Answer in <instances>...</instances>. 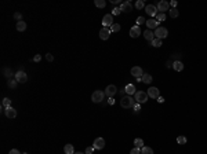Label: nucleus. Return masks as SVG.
<instances>
[{"label": "nucleus", "instance_id": "nucleus-15", "mask_svg": "<svg viewBox=\"0 0 207 154\" xmlns=\"http://www.w3.org/2000/svg\"><path fill=\"white\" fill-rule=\"evenodd\" d=\"M111 29L109 28H102L101 30H100V39L101 40H108V39L111 37Z\"/></svg>", "mask_w": 207, "mask_h": 154}, {"label": "nucleus", "instance_id": "nucleus-40", "mask_svg": "<svg viewBox=\"0 0 207 154\" xmlns=\"http://www.w3.org/2000/svg\"><path fill=\"white\" fill-rule=\"evenodd\" d=\"M120 12H122V11H120V8H119V7H116V8H113V10H112V15H119Z\"/></svg>", "mask_w": 207, "mask_h": 154}, {"label": "nucleus", "instance_id": "nucleus-43", "mask_svg": "<svg viewBox=\"0 0 207 154\" xmlns=\"http://www.w3.org/2000/svg\"><path fill=\"white\" fill-rule=\"evenodd\" d=\"M130 154H141V149H137V147H134V149L130 151Z\"/></svg>", "mask_w": 207, "mask_h": 154}, {"label": "nucleus", "instance_id": "nucleus-24", "mask_svg": "<svg viewBox=\"0 0 207 154\" xmlns=\"http://www.w3.org/2000/svg\"><path fill=\"white\" fill-rule=\"evenodd\" d=\"M152 80H153V77L151 75H148V73H144L142 75V83H145V84H151Z\"/></svg>", "mask_w": 207, "mask_h": 154}, {"label": "nucleus", "instance_id": "nucleus-1", "mask_svg": "<svg viewBox=\"0 0 207 154\" xmlns=\"http://www.w3.org/2000/svg\"><path fill=\"white\" fill-rule=\"evenodd\" d=\"M137 102H135V99L134 98H131L130 95L127 96H123L122 99H120V106L123 107V109H133V106L135 105Z\"/></svg>", "mask_w": 207, "mask_h": 154}, {"label": "nucleus", "instance_id": "nucleus-23", "mask_svg": "<svg viewBox=\"0 0 207 154\" xmlns=\"http://www.w3.org/2000/svg\"><path fill=\"white\" fill-rule=\"evenodd\" d=\"M64 154H75V147L70 143L65 144L64 147Z\"/></svg>", "mask_w": 207, "mask_h": 154}, {"label": "nucleus", "instance_id": "nucleus-33", "mask_svg": "<svg viewBox=\"0 0 207 154\" xmlns=\"http://www.w3.org/2000/svg\"><path fill=\"white\" fill-rule=\"evenodd\" d=\"M135 7H137L138 10H142V8H145L146 6H145V3H144L142 0H138L137 3H135Z\"/></svg>", "mask_w": 207, "mask_h": 154}, {"label": "nucleus", "instance_id": "nucleus-17", "mask_svg": "<svg viewBox=\"0 0 207 154\" xmlns=\"http://www.w3.org/2000/svg\"><path fill=\"white\" fill-rule=\"evenodd\" d=\"M146 26H148V29H156V28H159V22H158V19L156 18H151V19H148L146 21Z\"/></svg>", "mask_w": 207, "mask_h": 154}, {"label": "nucleus", "instance_id": "nucleus-42", "mask_svg": "<svg viewBox=\"0 0 207 154\" xmlns=\"http://www.w3.org/2000/svg\"><path fill=\"white\" fill-rule=\"evenodd\" d=\"M46 59H47L48 62H53V61H54L53 54H50V52H48V54H46Z\"/></svg>", "mask_w": 207, "mask_h": 154}, {"label": "nucleus", "instance_id": "nucleus-14", "mask_svg": "<svg viewBox=\"0 0 207 154\" xmlns=\"http://www.w3.org/2000/svg\"><path fill=\"white\" fill-rule=\"evenodd\" d=\"M119 8H120L122 12H131V10H133V4H131L130 1H123L122 4L119 6Z\"/></svg>", "mask_w": 207, "mask_h": 154}, {"label": "nucleus", "instance_id": "nucleus-39", "mask_svg": "<svg viewBox=\"0 0 207 154\" xmlns=\"http://www.w3.org/2000/svg\"><path fill=\"white\" fill-rule=\"evenodd\" d=\"M133 109H134V112L135 113H138L139 110H141V103H135V105L133 106Z\"/></svg>", "mask_w": 207, "mask_h": 154}, {"label": "nucleus", "instance_id": "nucleus-49", "mask_svg": "<svg viewBox=\"0 0 207 154\" xmlns=\"http://www.w3.org/2000/svg\"><path fill=\"white\" fill-rule=\"evenodd\" d=\"M75 154H84V153H82V151H76Z\"/></svg>", "mask_w": 207, "mask_h": 154}, {"label": "nucleus", "instance_id": "nucleus-50", "mask_svg": "<svg viewBox=\"0 0 207 154\" xmlns=\"http://www.w3.org/2000/svg\"><path fill=\"white\" fill-rule=\"evenodd\" d=\"M22 154H28V153H22Z\"/></svg>", "mask_w": 207, "mask_h": 154}, {"label": "nucleus", "instance_id": "nucleus-11", "mask_svg": "<svg viewBox=\"0 0 207 154\" xmlns=\"http://www.w3.org/2000/svg\"><path fill=\"white\" fill-rule=\"evenodd\" d=\"M104 92H105V95L108 96V98H112V96H113V95H115V94L117 92L116 85H113V84L108 85V87L105 88V91H104Z\"/></svg>", "mask_w": 207, "mask_h": 154}, {"label": "nucleus", "instance_id": "nucleus-44", "mask_svg": "<svg viewBox=\"0 0 207 154\" xmlns=\"http://www.w3.org/2000/svg\"><path fill=\"white\" fill-rule=\"evenodd\" d=\"M170 6L173 7V8H177V6H178V1H177V0H171V1H170Z\"/></svg>", "mask_w": 207, "mask_h": 154}, {"label": "nucleus", "instance_id": "nucleus-29", "mask_svg": "<svg viewBox=\"0 0 207 154\" xmlns=\"http://www.w3.org/2000/svg\"><path fill=\"white\" fill-rule=\"evenodd\" d=\"M162 44H163V40H160V39H155L151 43V46H152V47H156V48L162 47Z\"/></svg>", "mask_w": 207, "mask_h": 154}, {"label": "nucleus", "instance_id": "nucleus-46", "mask_svg": "<svg viewBox=\"0 0 207 154\" xmlns=\"http://www.w3.org/2000/svg\"><path fill=\"white\" fill-rule=\"evenodd\" d=\"M158 102H159V103H163V102H164V98H163V96H159V98H158Z\"/></svg>", "mask_w": 207, "mask_h": 154}, {"label": "nucleus", "instance_id": "nucleus-35", "mask_svg": "<svg viewBox=\"0 0 207 154\" xmlns=\"http://www.w3.org/2000/svg\"><path fill=\"white\" fill-rule=\"evenodd\" d=\"M178 15H180L178 10H177V8H171V10H170V17H171V18H177Z\"/></svg>", "mask_w": 207, "mask_h": 154}, {"label": "nucleus", "instance_id": "nucleus-45", "mask_svg": "<svg viewBox=\"0 0 207 154\" xmlns=\"http://www.w3.org/2000/svg\"><path fill=\"white\" fill-rule=\"evenodd\" d=\"M8 154H22V153H20V150H17V149H11Z\"/></svg>", "mask_w": 207, "mask_h": 154}, {"label": "nucleus", "instance_id": "nucleus-41", "mask_svg": "<svg viewBox=\"0 0 207 154\" xmlns=\"http://www.w3.org/2000/svg\"><path fill=\"white\" fill-rule=\"evenodd\" d=\"M42 61V55L40 54H36L35 57H33V62H40Z\"/></svg>", "mask_w": 207, "mask_h": 154}, {"label": "nucleus", "instance_id": "nucleus-12", "mask_svg": "<svg viewBox=\"0 0 207 154\" xmlns=\"http://www.w3.org/2000/svg\"><path fill=\"white\" fill-rule=\"evenodd\" d=\"M130 73H131V76H133V77H135V79H139V77H142V75H144V72H142V69H141V66H134V68H131Z\"/></svg>", "mask_w": 207, "mask_h": 154}, {"label": "nucleus", "instance_id": "nucleus-4", "mask_svg": "<svg viewBox=\"0 0 207 154\" xmlns=\"http://www.w3.org/2000/svg\"><path fill=\"white\" fill-rule=\"evenodd\" d=\"M104 98H105V92L104 91H94L93 95H91V101L94 103H101L104 101Z\"/></svg>", "mask_w": 207, "mask_h": 154}, {"label": "nucleus", "instance_id": "nucleus-34", "mask_svg": "<svg viewBox=\"0 0 207 154\" xmlns=\"http://www.w3.org/2000/svg\"><path fill=\"white\" fill-rule=\"evenodd\" d=\"M156 19H158V22H163L166 19V14H162V12H158V15H156Z\"/></svg>", "mask_w": 207, "mask_h": 154}, {"label": "nucleus", "instance_id": "nucleus-8", "mask_svg": "<svg viewBox=\"0 0 207 154\" xmlns=\"http://www.w3.org/2000/svg\"><path fill=\"white\" fill-rule=\"evenodd\" d=\"M145 11H146V14L148 15H151V18H156V15H158V7L153 4H148L146 7H145Z\"/></svg>", "mask_w": 207, "mask_h": 154}, {"label": "nucleus", "instance_id": "nucleus-2", "mask_svg": "<svg viewBox=\"0 0 207 154\" xmlns=\"http://www.w3.org/2000/svg\"><path fill=\"white\" fill-rule=\"evenodd\" d=\"M153 32H155V37H156V39H160V40H163V39H166L167 36H169V30H167L166 28H163V26L156 28Z\"/></svg>", "mask_w": 207, "mask_h": 154}, {"label": "nucleus", "instance_id": "nucleus-36", "mask_svg": "<svg viewBox=\"0 0 207 154\" xmlns=\"http://www.w3.org/2000/svg\"><path fill=\"white\" fill-rule=\"evenodd\" d=\"M135 23H137V26H139V25H142V23H146V21H145V18H144V17H138L137 21H135Z\"/></svg>", "mask_w": 207, "mask_h": 154}, {"label": "nucleus", "instance_id": "nucleus-18", "mask_svg": "<svg viewBox=\"0 0 207 154\" xmlns=\"http://www.w3.org/2000/svg\"><path fill=\"white\" fill-rule=\"evenodd\" d=\"M142 33H144V37L148 41H151V43H152L155 39H156V37H155V32H153V30H151V29H146V30H145V32H142Z\"/></svg>", "mask_w": 207, "mask_h": 154}, {"label": "nucleus", "instance_id": "nucleus-19", "mask_svg": "<svg viewBox=\"0 0 207 154\" xmlns=\"http://www.w3.org/2000/svg\"><path fill=\"white\" fill-rule=\"evenodd\" d=\"M124 91H126V94L127 95H135V92H137V90H135V87H134V84H127L126 87H124Z\"/></svg>", "mask_w": 207, "mask_h": 154}, {"label": "nucleus", "instance_id": "nucleus-30", "mask_svg": "<svg viewBox=\"0 0 207 154\" xmlns=\"http://www.w3.org/2000/svg\"><path fill=\"white\" fill-rule=\"evenodd\" d=\"M141 154H153V149L148 147V146H144L142 149H141Z\"/></svg>", "mask_w": 207, "mask_h": 154}, {"label": "nucleus", "instance_id": "nucleus-16", "mask_svg": "<svg viewBox=\"0 0 207 154\" xmlns=\"http://www.w3.org/2000/svg\"><path fill=\"white\" fill-rule=\"evenodd\" d=\"M4 114L7 118H15L17 117V110L14 109V107H7V109H4Z\"/></svg>", "mask_w": 207, "mask_h": 154}, {"label": "nucleus", "instance_id": "nucleus-32", "mask_svg": "<svg viewBox=\"0 0 207 154\" xmlns=\"http://www.w3.org/2000/svg\"><path fill=\"white\" fill-rule=\"evenodd\" d=\"M186 142H188L186 136H178V138H177V143L178 144H185Z\"/></svg>", "mask_w": 207, "mask_h": 154}, {"label": "nucleus", "instance_id": "nucleus-10", "mask_svg": "<svg viewBox=\"0 0 207 154\" xmlns=\"http://www.w3.org/2000/svg\"><path fill=\"white\" fill-rule=\"evenodd\" d=\"M148 96L149 98H152V99H158L160 96V92H159V88H156V87H151V88H148Z\"/></svg>", "mask_w": 207, "mask_h": 154}, {"label": "nucleus", "instance_id": "nucleus-26", "mask_svg": "<svg viewBox=\"0 0 207 154\" xmlns=\"http://www.w3.org/2000/svg\"><path fill=\"white\" fill-rule=\"evenodd\" d=\"M11 106V99L10 98H3V101H1V107H4V109H7V107Z\"/></svg>", "mask_w": 207, "mask_h": 154}, {"label": "nucleus", "instance_id": "nucleus-31", "mask_svg": "<svg viewBox=\"0 0 207 154\" xmlns=\"http://www.w3.org/2000/svg\"><path fill=\"white\" fill-rule=\"evenodd\" d=\"M109 29H111V32L113 33V32H119V30L122 29V26H120L119 23H113V25H112V26L109 28Z\"/></svg>", "mask_w": 207, "mask_h": 154}, {"label": "nucleus", "instance_id": "nucleus-5", "mask_svg": "<svg viewBox=\"0 0 207 154\" xmlns=\"http://www.w3.org/2000/svg\"><path fill=\"white\" fill-rule=\"evenodd\" d=\"M14 77L17 79V81H18L20 84H25V83L28 81V75H26V73H25V72H24L22 69L18 70V72L15 73V76H14Z\"/></svg>", "mask_w": 207, "mask_h": 154}, {"label": "nucleus", "instance_id": "nucleus-47", "mask_svg": "<svg viewBox=\"0 0 207 154\" xmlns=\"http://www.w3.org/2000/svg\"><path fill=\"white\" fill-rule=\"evenodd\" d=\"M108 103H109V105H113V103H115V99H113V98H109V99H108Z\"/></svg>", "mask_w": 207, "mask_h": 154}, {"label": "nucleus", "instance_id": "nucleus-13", "mask_svg": "<svg viewBox=\"0 0 207 154\" xmlns=\"http://www.w3.org/2000/svg\"><path fill=\"white\" fill-rule=\"evenodd\" d=\"M93 147L95 150H102L105 147V139L104 138H97L94 140V144H93Z\"/></svg>", "mask_w": 207, "mask_h": 154}, {"label": "nucleus", "instance_id": "nucleus-6", "mask_svg": "<svg viewBox=\"0 0 207 154\" xmlns=\"http://www.w3.org/2000/svg\"><path fill=\"white\" fill-rule=\"evenodd\" d=\"M156 7H158V11L162 12V14H164V11H170V3H169V1H166V0L159 1Z\"/></svg>", "mask_w": 207, "mask_h": 154}, {"label": "nucleus", "instance_id": "nucleus-38", "mask_svg": "<svg viewBox=\"0 0 207 154\" xmlns=\"http://www.w3.org/2000/svg\"><path fill=\"white\" fill-rule=\"evenodd\" d=\"M94 147H93V146H90V147H86V153L84 154H93L94 153Z\"/></svg>", "mask_w": 207, "mask_h": 154}, {"label": "nucleus", "instance_id": "nucleus-9", "mask_svg": "<svg viewBox=\"0 0 207 154\" xmlns=\"http://www.w3.org/2000/svg\"><path fill=\"white\" fill-rule=\"evenodd\" d=\"M130 37H133V39H137V37H139L141 36V28L139 26H137V25H134V26H131L130 28Z\"/></svg>", "mask_w": 207, "mask_h": 154}, {"label": "nucleus", "instance_id": "nucleus-37", "mask_svg": "<svg viewBox=\"0 0 207 154\" xmlns=\"http://www.w3.org/2000/svg\"><path fill=\"white\" fill-rule=\"evenodd\" d=\"M14 18L17 19V22L22 21V14H21V12H15V14H14Z\"/></svg>", "mask_w": 207, "mask_h": 154}, {"label": "nucleus", "instance_id": "nucleus-22", "mask_svg": "<svg viewBox=\"0 0 207 154\" xmlns=\"http://www.w3.org/2000/svg\"><path fill=\"white\" fill-rule=\"evenodd\" d=\"M17 30L18 32H25L26 30V22H24V21H20V22H17Z\"/></svg>", "mask_w": 207, "mask_h": 154}, {"label": "nucleus", "instance_id": "nucleus-20", "mask_svg": "<svg viewBox=\"0 0 207 154\" xmlns=\"http://www.w3.org/2000/svg\"><path fill=\"white\" fill-rule=\"evenodd\" d=\"M173 69H174L175 72H182V70H184V64H182L181 61H174V62H173Z\"/></svg>", "mask_w": 207, "mask_h": 154}, {"label": "nucleus", "instance_id": "nucleus-3", "mask_svg": "<svg viewBox=\"0 0 207 154\" xmlns=\"http://www.w3.org/2000/svg\"><path fill=\"white\" fill-rule=\"evenodd\" d=\"M134 99H135V102L137 103H145V102L149 99V96H148V94L146 92H144V91H137L135 92V95H134Z\"/></svg>", "mask_w": 207, "mask_h": 154}, {"label": "nucleus", "instance_id": "nucleus-7", "mask_svg": "<svg viewBox=\"0 0 207 154\" xmlns=\"http://www.w3.org/2000/svg\"><path fill=\"white\" fill-rule=\"evenodd\" d=\"M115 22H113V15L112 14H106L102 18V26L104 28H111Z\"/></svg>", "mask_w": 207, "mask_h": 154}, {"label": "nucleus", "instance_id": "nucleus-25", "mask_svg": "<svg viewBox=\"0 0 207 154\" xmlns=\"http://www.w3.org/2000/svg\"><path fill=\"white\" fill-rule=\"evenodd\" d=\"M3 75L7 77V80H8V79H13V77L15 76V75H13V70H11L10 68H4V69H3Z\"/></svg>", "mask_w": 207, "mask_h": 154}, {"label": "nucleus", "instance_id": "nucleus-28", "mask_svg": "<svg viewBox=\"0 0 207 154\" xmlns=\"http://www.w3.org/2000/svg\"><path fill=\"white\" fill-rule=\"evenodd\" d=\"M94 6L98 7V8H104L106 6V1L105 0H94Z\"/></svg>", "mask_w": 207, "mask_h": 154}, {"label": "nucleus", "instance_id": "nucleus-21", "mask_svg": "<svg viewBox=\"0 0 207 154\" xmlns=\"http://www.w3.org/2000/svg\"><path fill=\"white\" fill-rule=\"evenodd\" d=\"M7 85H8V88H11V90H15L17 85H18V81H17L15 77L8 79V80H7Z\"/></svg>", "mask_w": 207, "mask_h": 154}, {"label": "nucleus", "instance_id": "nucleus-27", "mask_svg": "<svg viewBox=\"0 0 207 154\" xmlns=\"http://www.w3.org/2000/svg\"><path fill=\"white\" fill-rule=\"evenodd\" d=\"M134 147H137V149H142L144 147V140L142 139L137 138L135 140H134Z\"/></svg>", "mask_w": 207, "mask_h": 154}, {"label": "nucleus", "instance_id": "nucleus-48", "mask_svg": "<svg viewBox=\"0 0 207 154\" xmlns=\"http://www.w3.org/2000/svg\"><path fill=\"white\" fill-rule=\"evenodd\" d=\"M112 3H113V4H117V3H119V4H122V3H120V1H119V0H111Z\"/></svg>", "mask_w": 207, "mask_h": 154}]
</instances>
